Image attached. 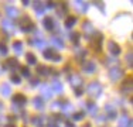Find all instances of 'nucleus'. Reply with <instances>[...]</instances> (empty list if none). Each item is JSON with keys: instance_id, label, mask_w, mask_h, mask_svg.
<instances>
[{"instance_id": "nucleus-25", "label": "nucleus", "mask_w": 133, "mask_h": 127, "mask_svg": "<svg viewBox=\"0 0 133 127\" xmlns=\"http://www.w3.org/2000/svg\"><path fill=\"white\" fill-rule=\"evenodd\" d=\"M2 93H3V96H10V93H11L10 88H9L7 85H3V88H2Z\"/></svg>"}, {"instance_id": "nucleus-15", "label": "nucleus", "mask_w": 133, "mask_h": 127, "mask_svg": "<svg viewBox=\"0 0 133 127\" xmlns=\"http://www.w3.org/2000/svg\"><path fill=\"white\" fill-rule=\"evenodd\" d=\"M51 43L55 47H58V48H64V41H62L61 38H58V37H52L51 38Z\"/></svg>"}, {"instance_id": "nucleus-8", "label": "nucleus", "mask_w": 133, "mask_h": 127, "mask_svg": "<svg viewBox=\"0 0 133 127\" xmlns=\"http://www.w3.org/2000/svg\"><path fill=\"white\" fill-rule=\"evenodd\" d=\"M40 90H41V93L44 95V97H45V99H51V96H52L51 88H48V86H45V85H43Z\"/></svg>"}, {"instance_id": "nucleus-33", "label": "nucleus", "mask_w": 133, "mask_h": 127, "mask_svg": "<svg viewBox=\"0 0 133 127\" xmlns=\"http://www.w3.org/2000/svg\"><path fill=\"white\" fill-rule=\"evenodd\" d=\"M82 92H84V90H81V88H77V90H75V95H77V96H79V95H82Z\"/></svg>"}, {"instance_id": "nucleus-38", "label": "nucleus", "mask_w": 133, "mask_h": 127, "mask_svg": "<svg viewBox=\"0 0 133 127\" xmlns=\"http://www.w3.org/2000/svg\"><path fill=\"white\" fill-rule=\"evenodd\" d=\"M6 127H14L13 124H7V126H6Z\"/></svg>"}, {"instance_id": "nucleus-27", "label": "nucleus", "mask_w": 133, "mask_h": 127, "mask_svg": "<svg viewBox=\"0 0 133 127\" xmlns=\"http://www.w3.org/2000/svg\"><path fill=\"white\" fill-rule=\"evenodd\" d=\"M84 116H85V112H79V113H75L72 117H74V120H81Z\"/></svg>"}, {"instance_id": "nucleus-21", "label": "nucleus", "mask_w": 133, "mask_h": 127, "mask_svg": "<svg viewBox=\"0 0 133 127\" xmlns=\"http://www.w3.org/2000/svg\"><path fill=\"white\" fill-rule=\"evenodd\" d=\"M34 107H36V109H43V107H44V102H43V99H40V97H36V99H34Z\"/></svg>"}, {"instance_id": "nucleus-6", "label": "nucleus", "mask_w": 133, "mask_h": 127, "mask_svg": "<svg viewBox=\"0 0 133 127\" xmlns=\"http://www.w3.org/2000/svg\"><path fill=\"white\" fill-rule=\"evenodd\" d=\"M18 66L17 58H7L4 61V69H14Z\"/></svg>"}, {"instance_id": "nucleus-29", "label": "nucleus", "mask_w": 133, "mask_h": 127, "mask_svg": "<svg viewBox=\"0 0 133 127\" xmlns=\"http://www.w3.org/2000/svg\"><path fill=\"white\" fill-rule=\"evenodd\" d=\"M71 38H72V41H74V44H78V43H79V34H78V33H74Z\"/></svg>"}, {"instance_id": "nucleus-20", "label": "nucleus", "mask_w": 133, "mask_h": 127, "mask_svg": "<svg viewBox=\"0 0 133 127\" xmlns=\"http://www.w3.org/2000/svg\"><path fill=\"white\" fill-rule=\"evenodd\" d=\"M37 72H38L40 75H47V74H48V72H50V69L47 68L45 65H40L38 68H37Z\"/></svg>"}, {"instance_id": "nucleus-24", "label": "nucleus", "mask_w": 133, "mask_h": 127, "mask_svg": "<svg viewBox=\"0 0 133 127\" xmlns=\"http://www.w3.org/2000/svg\"><path fill=\"white\" fill-rule=\"evenodd\" d=\"M128 88H129V89L132 88V76H129V78L126 79V82L123 83V86H122L123 90H128Z\"/></svg>"}, {"instance_id": "nucleus-14", "label": "nucleus", "mask_w": 133, "mask_h": 127, "mask_svg": "<svg viewBox=\"0 0 133 127\" xmlns=\"http://www.w3.org/2000/svg\"><path fill=\"white\" fill-rule=\"evenodd\" d=\"M71 83H72V86L79 88V86H81V83H82V78H79L78 75L72 76V78H71Z\"/></svg>"}, {"instance_id": "nucleus-37", "label": "nucleus", "mask_w": 133, "mask_h": 127, "mask_svg": "<svg viewBox=\"0 0 133 127\" xmlns=\"http://www.w3.org/2000/svg\"><path fill=\"white\" fill-rule=\"evenodd\" d=\"M66 127H75L74 124H68V126H66Z\"/></svg>"}, {"instance_id": "nucleus-5", "label": "nucleus", "mask_w": 133, "mask_h": 127, "mask_svg": "<svg viewBox=\"0 0 133 127\" xmlns=\"http://www.w3.org/2000/svg\"><path fill=\"white\" fill-rule=\"evenodd\" d=\"M108 50H109V52L112 54L113 57H118L120 54V47L116 43H113V41H110V43L108 44Z\"/></svg>"}, {"instance_id": "nucleus-3", "label": "nucleus", "mask_w": 133, "mask_h": 127, "mask_svg": "<svg viewBox=\"0 0 133 127\" xmlns=\"http://www.w3.org/2000/svg\"><path fill=\"white\" fill-rule=\"evenodd\" d=\"M123 75V71L119 65H115V66H110L109 68V76L113 79V81H118V79L122 78Z\"/></svg>"}, {"instance_id": "nucleus-22", "label": "nucleus", "mask_w": 133, "mask_h": 127, "mask_svg": "<svg viewBox=\"0 0 133 127\" xmlns=\"http://www.w3.org/2000/svg\"><path fill=\"white\" fill-rule=\"evenodd\" d=\"M84 30H85V33H88V34H91V33H95L94 31V27H92V24L91 23H84Z\"/></svg>"}, {"instance_id": "nucleus-18", "label": "nucleus", "mask_w": 133, "mask_h": 127, "mask_svg": "<svg viewBox=\"0 0 133 127\" xmlns=\"http://www.w3.org/2000/svg\"><path fill=\"white\" fill-rule=\"evenodd\" d=\"M129 123H130V120L128 119V117H120L119 119V126L120 127H129Z\"/></svg>"}, {"instance_id": "nucleus-23", "label": "nucleus", "mask_w": 133, "mask_h": 127, "mask_svg": "<svg viewBox=\"0 0 133 127\" xmlns=\"http://www.w3.org/2000/svg\"><path fill=\"white\" fill-rule=\"evenodd\" d=\"M26 58H27V62L30 64V65H34V64L37 62V58L34 57V54H27Z\"/></svg>"}, {"instance_id": "nucleus-17", "label": "nucleus", "mask_w": 133, "mask_h": 127, "mask_svg": "<svg viewBox=\"0 0 133 127\" xmlns=\"http://www.w3.org/2000/svg\"><path fill=\"white\" fill-rule=\"evenodd\" d=\"M75 6H77L78 9H79V11H87V9H88V4L85 2H75Z\"/></svg>"}, {"instance_id": "nucleus-31", "label": "nucleus", "mask_w": 133, "mask_h": 127, "mask_svg": "<svg viewBox=\"0 0 133 127\" xmlns=\"http://www.w3.org/2000/svg\"><path fill=\"white\" fill-rule=\"evenodd\" d=\"M21 72H23V75H24V76H30V69H28L27 66H23Z\"/></svg>"}, {"instance_id": "nucleus-36", "label": "nucleus", "mask_w": 133, "mask_h": 127, "mask_svg": "<svg viewBox=\"0 0 133 127\" xmlns=\"http://www.w3.org/2000/svg\"><path fill=\"white\" fill-rule=\"evenodd\" d=\"M84 127H91V124H89V123H88V124H85Z\"/></svg>"}, {"instance_id": "nucleus-34", "label": "nucleus", "mask_w": 133, "mask_h": 127, "mask_svg": "<svg viewBox=\"0 0 133 127\" xmlns=\"http://www.w3.org/2000/svg\"><path fill=\"white\" fill-rule=\"evenodd\" d=\"M126 61H128L129 64H130V65H132V55H130V54H129V55H128V58H126Z\"/></svg>"}, {"instance_id": "nucleus-10", "label": "nucleus", "mask_w": 133, "mask_h": 127, "mask_svg": "<svg viewBox=\"0 0 133 127\" xmlns=\"http://www.w3.org/2000/svg\"><path fill=\"white\" fill-rule=\"evenodd\" d=\"M13 100H14V103H18V104H24L26 103V96L24 95H21V93H17L16 96L13 97Z\"/></svg>"}, {"instance_id": "nucleus-4", "label": "nucleus", "mask_w": 133, "mask_h": 127, "mask_svg": "<svg viewBox=\"0 0 133 127\" xmlns=\"http://www.w3.org/2000/svg\"><path fill=\"white\" fill-rule=\"evenodd\" d=\"M44 58L51 59V61H55L57 62V61H59V59H61V57H59L55 51H52V50H45V51H44Z\"/></svg>"}, {"instance_id": "nucleus-16", "label": "nucleus", "mask_w": 133, "mask_h": 127, "mask_svg": "<svg viewBox=\"0 0 133 127\" xmlns=\"http://www.w3.org/2000/svg\"><path fill=\"white\" fill-rule=\"evenodd\" d=\"M75 23H77V17H74V16H69L68 18H66V21H65V27H72Z\"/></svg>"}, {"instance_id": "nucleus-28", "label": "nucleus", "mask_w": 133, "mask_h": 127, "mask_svg": "<svg viewBox=\"0 0 133 127\" xmlns=\"http://www.w3.org/2000/svg\"><path fill=\"white\" fill-rule=\"evenodd\" d=\"M0 52L2 54H7V47H6V44L4 43H0Z\"/></svg>"}, {"instance_id": "nucleus-9", "label": "nucleus", "mask_w": 133, "mask_h": 127, "mask_svg": "<svg viewBox=\"0 0 133 127\" xmlns=\"http://www.w3.org/2000/svg\"><path fill=\"white\" fill-rule=\"evenodd\" d=\"M43 24H44V27H45L48 31H51L52 28H54V20H52L51 17H47V18H44Z\"/></svg>"}, {"instance_id": "nucleus-2", "label": "nucleus", "mask_w": 133, "mask_h": 127, "mask_svg": "<svg viewBox=\"0 0 133 127\" xmlns=\"http://www.w3.org/2000/svg\"><path fill=\"white\" fill-rule=\"evenodd\" d=\"M20 28L24 31V33H28V31H31V30H34V24H33V21H31V18L30 17H23L21 18V21H20Z\"/></svg>"}, {"instance_id": "nucleus-19", "label": "nucleus", "mask_w": 133, "mask_h": 127, "mask_svg": "<svg viewBox=\"0 0 133 127\" xmlns=\"http://www.w3.org/2000/svg\"><path fill=\"white\" fill-rule=\"evenodd\" d=\"M13 48H14V51L17 54H21V52H23V44H21L20 41H16L14 45H13Z\"/></svg>"}, {"instance_id": "nucleus-35", "label": "nucleus", "mask_w": 133, "mask_h": 127, "mask_svg": "<svg viewBox=\"0 0 133 127\" xmlns=\"http://www.w3.org/2000/svg\"><path fill=\"white\" fill-rule=\"evenodd\" d=\"M48 127H58V126H57L55 123H50V124H48Z\"/></svg>"}, {"instance_id": "nucleus-26", "label": "nucleus", "mask_w": 133, "mask_h": 127, "mask_svg": "<svg viewBox=\"0 0 133 127\" xmlns=\"http://www.w3.org/2000/svg\"><path fill=\"white\" fill-rule=\"evenodd\" d=\"M34 43V45L37 47V48H40V50H43L44 47H45V43H44L43 40H36V41H33Z\"/></svg>"}, {"instance_id": "nucleus-1", "label": "nucleus", "mask_w": 133, "mask_h": 127, "mask_svg": "<svg viewBox=\"0 0 133 127\" xmlns=\"http://www.w3.org/2000/svg\"><path fill=\"white\" fill-rule=\"evenodd\" d=\"M101 92H102V89H101V85L98 83V82H92V83H89L87 88V93L92 97H98L101 95Z\"/></svg>"}, {"instance_id": "nucleus-39", "label": "nucleus", "mask_w": 133, "mask_h": 127, "mask_svg": "<svg viewBox=\"0 0 133 127\" xmlns=\"http://www.w3.org/2000/svg\"><path fill=\"white\" fill-rule=\"evenodd\" d=\"M0 109H2V103H0Z\"/></svg>"}, {"instance_id": "nucleus-30", "label": "nucleus", "mask_w": 133, "mask_h": 127, "mask_svg": "<svg viewBox=\"0 0 133 127\" xmlns=\"http://www.w3.org/2000/svg\"><path fill=\"white\" fill-rule=\"evenodd\" d=\"M20 76L18 75H11V82H13V83H20Z\"/></svg>"}, {"instance_id": "nucleus-32", "label": "nucleus", "mask_w": 133, "mask_h": 127, "mask_svg": "<svg viewBox=\"0 0 133 127\" xmlns=\"http://www.w3.org/2000/svg\"><path fill=\"white\" fill-rule=\"evenodd\" d=\"M33 122H34V124H36V126H41V119H38V117H34Z\"/></svg>"}, {"instance_id": "nucleus-11", "label": "nucleus", "mask_w": 133, "mask_h": 127, "mask_svg": "<svg viewBox=\"0 0 133 127\" xmlns=\"http://www.w3.org/2000/svg\"><path fill=\"white\" fill-rule=\"evenodd\" d=\"M6 14H7L9 17L14 18V17H17V16H18V10H17V9H14V7H7V9H6Z\"/></svg>"}, {"instance_id": "nucleus-7", "label": "nucleus", "mask_w": 133, "mask_h": 127, "mask_svg": "<svg viewBox=\"0 0 133 127\" xmlns=\"http://www.w3.org/2000/svg\"><path fill=\"white\" fill-rule=\"evenodd\" d=\"M2 27L4 28V30L7 31V33H10V34L13 33V31H14V24L11 23L10 20H4V21H3V23H2Z\"/></svg>"}, {"instance_id": "nucleus-12", "label": "nucleus", "mask_w": 133, "mask_h": 127, "mask_svg": "<svg viewBox=\"0 0 133 127\" xmlns=\"http://www.w3.org/2000/svg\"><path fill=\"white\" fill-rule=\"evenodd\" d=\"M95 69H96V66H95L94 62H87L84 65V71L87 72V74H91V72H94Z\"/></svg>"}, {"instance_id": "nucleus-13", "label": "nucleus", "mask_w": 133, "mask_h": 127, "mask_svg": "<svg viewBox=\"0 0 133 127\" xmlns=\"http://www.w3.org/2000/svg\"><path fill=\"white\" fill-rule=\"evenodd\" d=\"M51 89H54V92H57V93H61L62 92V83L61 82H58V81H52V88Z\"/></svg>"}]
</instances>
